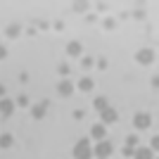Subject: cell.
Here are the masks:
<instances>
[{"label": "cell", "instance_id": "cell-1", "mask_svg": "<svg viewBox=\"0 0 159 159\" xmlns=\"http://www.w3.org/2000/svg\"><path fill=\"white\" fill-rule=\"evenodd\" d=\"M93 157V145L88 140H79L74 145V159H90Z\"/></svg>", "mask_w": 159, "mask_h": 159}, {"label": "cell", "instance_id": "cell-2", "mask_svg": "<svg viewBox=\"0 0 159 159\" xmlns=\"http://www.w3.org/2000/svg\"><path fill=\"white\" fill-rule=\"evenodd\" d=\"M112 152H114V147H112V143H107V140H100L98 145L93 147V154H98V159H107Z\"/></svg>", "mask_w": 159, "mask_h": 159}, {"label": "cell", "instance_id": "cell-3", "mask_svg": "<svg viewBox=\"0 0 159 159\" xmlns=\"http://www.w3.org/2000/svg\"><path fill=\"white\" fill-rule=\"evenodd\" d=\"M133 124H135V128H150V124H152V116L145 112H138L135 116H133Z\"/></svg>", "mask_w": 159, "mask_h": 159}, {"label": "cell", "instance_id": "cell-4", "mask_svg": "<svg viewBox=\"0 0 159 159\" xmlns=\"http://www.w3.org/2000/svg\"><path fill=\"white\" fill-rule=\"evenodd\" d=\"M102 126L105 124H114V121L119 119V114H116V109H112V107H107V109H102Z\"/></svg>", "mask_w": 159, "mask_h": 159}, {"label": "cell", "instance_id": "cell-5", "mask_svg": "<svg viewBox=\"0 0 159 159\" xmlns=\"http://www.w3.org/2000/svg\"><path fill=\"white\" fill-rule=\"evenodd\" d=\"M12 112H14V102L7 100V98H2L0 100V114H2V116H10Z\"/></svg>", "mask_w": 159, "mask_h": 159}, {"label": "cell", "instance_id": "cell-6", "mask_svg": "<svg viewBox=\"0 0 159 159\" xmlns=\"http://www.w3.org/2000/svg\"><path fill=\"white\" fill-rule=\"evenodd\" d=\"M135 60H138L140 64H150V62L154 60V52H152V50H147V48H145V50H140V52L135 55Z\"/></svg>", "mask_w": 159, "mask_h": 159}, {"label": "cell", "instance_id": "cell-7", "mask_svg": "<svg viewBox=\"0 0 159 159\" xmlns=\"http://www.w3.org/2000/svg\"><path fill=\"white\" fill-rule=\"evenodd\" d=\"M48 105H50V102H48V100H43L40 105H36V107H33V109H31L33 119H43V116H45V109H48Z\"/></svg>", "mask_w": 159, "mask_h": 159}, {"label": "cell", "instance_id": "cell-8", "mask_svg": "<svg viewBox=\"0 0 159 159\" xmlns=\"http://www.w3.org/2000/svg\"><path fill=\"white\" fill-rule=\"evenodd\" d=\"M57 90H60V95H64V98H66V95H71V93H74V83L64 79L60 86H57Z\"/></svg>", "mask_w": 159, "mask_h": 159}, {"label": "cell", "instance_id": "cell-9", "mask_svg": "<svg viewBox=\"0 0 159 159\" xmlns=\"http://www.w3.org/2000/svg\"><path fill=\"white\" fill-rule=\"evenodd\" d=\"M105 126L102 124H93V128H90V135H93L95 140H105Z\"/></svg>", "mask_w": 159, "mask_h": 159}, {"label": "cell", "instance_id": "cell-10", "mask_svg": "<svg viewBox=\"0 0 159 159\" xmlns=\"http://www.w3.org/2000/svg\"><path fill=\"white\" fill-rule=\"evenodd\" d=\"M133 159H154V152L150 147H140V150H135V157Z\"/></svg>", "mask_w": 159, "mask_h": 159}, {"label": "cell", "instance_id": "cell-11", "mask_svg": "<svg viewBox=\"0 0 159 159\" xmlns=\"http://www.w3.org/2000/svg\"><path fill=\"white\" fill-rule=\"evenodd\" d=\"M66 55H71V57H79L81 55V43L79 40H71V43L66 45Z\"/></svg>", "mask_w": 159, "mask_h": 159}, {"label": "cell", "instance_id": "cell-12", "mask_svg": "<svg viewBox=\"0 0 159 159\" xmlns=\"http://www.w3.org/2000/svg\"><path fill=\"white\" fill-rule=\"evenodd\" d=\"M12 143H14V138L12 135H10V133H2V135H0V147H12Z\"/></svg>", "mask_w": 159, "mask_h": 159}, {"label": "cell", "instance_id": "cell-13", "mask_svg": "<svg viewBox=\"0 0 159 159\" xmlns=\"http://www.w3.org/2000/svg\"><path fill=\"white\" fill-rule=\"evenodd\" d=\"M93 107L98 109V112H102V109H107V107H109V102H107V98H95Z\"/></svg>", "mask_w": 159, "mask_h": 159}, {"label": "cell", "instance_id": "cell-14", "mask_svg": "<svg viewBox=\"0 0 159 159\" xmlns=\"http://www.w3.org/2000/svg\"><path fill=\"white\" fill-rule=\"evenodd\" d=\"M93 86H95V83H93L90 79H88V76L79 81V88H81V90H86V93H88V90H93Z\"/></svg>", "mask_w": 159, "mask_h": 159}, {"label": "cell", "instance_id": "cell-15", "mask_svg": "<svg viewBox=\"0 0 159 159\" xmlns=\"http://www.w3.org/2000/svg\"><path fill=\"white\" fill-rule=\"evenodd\" d=\"M19 24H10V26H7V36H10V38H14V36H19Z\"/></svg>", "mask_w": 159, "mask_h": 159}, {"label": "cell", "instance_id": "cell-16", "mask_svg": "<svg viewBox=\"0 0 159 159\" xmlns=\"http://www.w3.org/2000/svg\"><path fill=\"white\" fill-rule=\"evenodd\" d=\"M157 147H159V138H157V135H154V138L150 140V150H152V152H154V150H157Z\"/></svg>", "mask_w": 159, "mask_h": 159}, {"label": "cell", "instance_id": "cell-17", "mask_svg": "<svg viewBox=\"0 0 159 159\" xmlns=\"http://www.w3.org/2000/svg\"><path fill=\"white\" fill-rule=\"evenodd\" d=\"M135 143H138V138H135V135H128V138H126V145H128V147H133Z\"/></svg>", "mask_w": 159, "mask_h": 159}, {"label": "cell", "instance_id": "cell-18", "mask_svg": "<svg viewBox=\"0 0 159 159\" xmlns=\"http://www.w3.org/2000/svg\"><path fill=\"white\" fill-rule=\"evenodd\" d=\"M90 66H93V57H86L83 60V69H90Z\"/></svg>", "mask_w": 159, "mask_h": 159}, {"label": "cell", "instance_id": "cell-19", "mask_svg": "<svg viewBox=\"0 0 159 159\" xmlns=\"http://www.w3.org/2000/svg\"><path fill=\"white\" fill-rule=\"evenodd\" d=\"M114 26H116V21H114V19H107V21H105V29H109V31H112Z\"/></svg>", "mask_w": 159, "mask_h": 159}, {"label": "cell", "instance_id": "cell-20", "mask_svg": "<svg viewBox=\"0 0 159 159\" xmlns=\"http://www.w3.org/2000/svg\"><path fill=\"white\" fill-rule=\"evenodd\" d=\"M60 74H69V66H66V64H60Z\"/></svg>", "mask_w": 159, "mask_h": 159}, {"label": "cell", "instance_id": "cell-21", "mask_svg": "<svg viewBox=\"0 0 159 159\" xmlns=\"http://www.w3.org/2000/svg\"><path fill=\"white\" fill-rule=\"evenodd\" d=\"M5 57H7V50H5L2 45H0V60H5Z\"/></svg>", "mask_w": 159, "mask_h": 159}, {"label": "cell", "instance_id": "cell-22", "mask_svg": "<svg viewBox=\"0 0 159 159\" xmlns=\"http://www.w3.org/2000/svg\"><path fill=\"white\" fill-rule=\"evenodd\" d=\"M5 98V86H2V83H0V100Z\"/></svg>", "mask_w": 159, "mask_h": 159}]
</instances>
